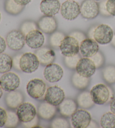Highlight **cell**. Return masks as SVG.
<instances>
[{
  "label": "cell",
  "mask_w": 115,
  "mask_h": 128,
  "mask_svg": "<svg viewBox=\"0 0 115 128\" xmlns=\"http://www.w3.org/2000/svg\"><path fill=\"white\" fill-rule=\"evenodd\" d=\"M1 12H0V21H1Z\"/></svg>",
  "instance_id": "cell-46"
},
{
  "label": "cell",
  "mask_w": 115,
  "mask_h": 128,
  "mask_svg": "<svg viewBox=\"0 0 115 128\" xmlns=\"http://www.w3.org/2000/svg\"><path fill=\"white\" fill-rule=\"evenodd\" d=\"M112 45L114 46L115 48V34L114 35V37H113V38H112Z\"/></svg>",
  "instance_id": "cell-44"
},
{
  "label": "cell",
  "mask_w": 115,
  "mask_h": 128,
  "mask_svg": "<svg viewBox=\"0 0 115 128\" xmlns=\"http://www.w3.org/2000/svg\"><path fill=\"white\" fill-rule=\"evenodd\" d=\"M20 80L18 75L13 72H6L0 78V86L4 91L10 92L19 88Z\"/></svg>",
  "instance_id": "cell-9"
},
{
  "label": "cell",
  "mask_w": 115,
  "mask_h": 128,
  "mask_svg": "<svg viewBox=\"0 0 115 128\" xmlns=\"http://www.w3.org/2000/svg\"><path fill=\"white\" fill-rule=\"evenodd\" d=\"M60 12L64 19L73 20L80 14V7L76 1L67 0L61 5Z\"/></svg>",
  "instance_id": "cell-5"
},
{
  "label": "cell",
  "mask_w": 115,
  "mask_h": 128,
  "mask_svg": "<svg viewBox=\"0 0 115 128\" xmlns=\"http://www.w3.org/2000/svg\"><path fill=\"white\" fill-rule=\"evenodd\" d=\"M6 41L3 37L0 36V54L3 53L6 48Z\"/></svg>",
  "instance_id": "cell-41"
},
{
  "label": "cell",
  "mask_w": 115,
  "mask_h": 128,
  "mask_svg": "<svg viewBox=\"0 0 115 128\" xmlns=\"http://www.w3.org/2000/svg\"><path fill=\"white\" fill-rule=\"evenodd\" d=\"M104 80L109 84L115 83V66H108L103 70Z\"/></svg>",
  "instance_id": "cell-28"
},
{
  "label": "cell",
  "mask_w": 115,
  "mask_h": 128,
  "mask_svg": "<svg viewBox=\"0 0 115 128\" xmlns=\"http://www.w3.org/2000/svg\"><path fill=\"white\" fill-rule=\"evenodd\" d=\"M26 92L31 98L35 99H40L46 93V85L41 79H33L28 83Z\"/></svg>",
  "instance_id": "cell-8"
},
{
  "label": "cell",
  "mask_w": 115,
  "mask_h": 128,
  "mask_svg": "<svg viewBox=\"0 0 115 128\" xmlns=\"http://www.w3.org/2000/svg\"><path fill=\"white\" fill-rule=\"evenodd\" d=\"M94 1H101V0H94Z\"/></svg>",
  "instance_id": "cell-47"
},
{
  "label": "cell",
  "mask_w": 115,
  "mask_h": 128,
  "mask_svg": "<svg viewBox=\"0 0 115 128\" xmlns=\"http://www.w3.org/2000/svg\"><path fill=\"white\" fill-rule=\"evenodd\" d=\"M13 67L11 57L7 54H0V74L9 72Z\"/></svg>",
  "instance_id": "cell-24"
},
{
  "label": "cell",
  "mask_w": 115,
  "mask_h": 128,
  "mask_svg": "<svg viewBox=\"0 0 115 128\" xmlns=\"http://www.w3.org/2000/svg\"><path fill=\"white\" fill-rule=\"evenodd\" d=\"M79 51L83 57L90 58L98 52L99 45L94 39L85 38L80 44Z\"/></svg>",
  "instance_id": "cell-15"
},
{
  "label": "cell",
  "mask_w": 115,
  "mask_h": 128,
  "mask_svg": "<svg viewBox=\"0 0 115 128\" xmlns=\"http://www.w3.org/2000/svg\"><path fill=\"white\" fill-rule=\"evenodd\" d=\"M36 108L32 103L29 102L22 103L17 108L16 114L21 122H27L33 120L37 116Z\"/></svg>",
  "instance_id": "cell-7"
},
{
  "label": "cell",
  "mask_w": 115,
  "mask_h": 128,
  "mask_svg": "<svg viewBox=\"0 0 115 128\" xmlns=\"http://www.w3.org/2000/svg\"><path fill=\"white\" fill-rule=\"evenodd\" d=\"M100 124L103 128H115V114L107 112L102 116Z\"/></svg>",
  "instance_id": "cell-27"
},
{
  "label": "cell",
  "mask_w": 115,
  "mask_h": 128,
  "mask_svg": "<svg viewBox=\"0 0 115 128\" xmlns=\"http://www.w3.org/2000/svg\"><path fill=\"white\" fill-rule=\"evenodd\" d=\"M45 36L40 30H33L25 36V43L33 49L41 48L45 43Z\"/></svg>",
  "instance_id": "cell-16"
},
{
  "label": "cell",
  "mask_w": 115,
  "mask_h": 128,
  "mask_svg": "<svg viewBox=\"0 0 115 128\" xmlns=\"http://www.w3.org/2000/svg\"><path fill=\"white\" fill-rule=\"evenodd\" d=\"M91 121V115L84 110H76L71 115V124L75 128H88Z\"/></svg>",
  "instance_id": "cell-12"
},
{
  "label": "cell",
  "mask_w": 115,
  "mask_h": 128,
  "mask_svg": "<svg viewBox=\"0 0 115 128\" xmlns=\"http://www.w3.org/2000/svg\"><path fill=\"white\" fill-rule=\"evenodd\" d=\"M59 0H42L40 4L41 12L46 16H54L60 10Z\"/></svg>",
  "instance_id": "cell-17"
},
{
  "label": "cell",
  "mask_w": 115,
  "mask_h": 128,
  "mask_svg": "<svg viewBox=\"0 0 115 128\" xmlns=\"http://www.w3.org/2000/svg\"><path fill=\"white\" fill-rule=\"evenodd\" d=\"M90 80L89 78L81 76L76 72L72 77V83L74 86L79 90H83L89 85Z\"/></svg>",
  "instance_id": "cell-25"
},
{
  "label": "cell",
  "mask_w": 115,
  "mask_h": 128,
  "mask_svg": "<svg viewBox=\"0 0 115 128\" xmlns=\"http://www.w3.org/2000/svg\"><path fill=\"white\" fill-rule=\"evenodd\" d=\"M38 27L45 34H52L57 30V23L53 16L45 15L39 20Z\"/></svg>",
  "instance_id": "cell-18"
},
{
  "label": "cell",
  "mask_w": 115,
  "mask_h": 128,
  "mask_svg": "<svg viewBox=\"0 0 115 128\" xmlns=\"http://www.w3.org/2000/svg\"><path fill=\"white\" fill-rule=\"evenodd\" d=\"M2 88L1 87V86H0V99L1 98L2 96L3 95V91H2Z\"/></svg>",
  "instance_id": "cell-45"
},
{
  "label": "cell",
  "mask_w": 115,
  "mask_h": 128,
  "mask_svg": "<svg viewBox=\"0 0 115 128\" xmlns=\"http://www.w3.org/2000/svg\"><path fill=\"white\" fill-rule=\"evenodd\" d=\"M56 108L55 106L47 102L42 103L39 105L38 110V114L41 118L49 120L55 116L56 113Z\"/></svg>",
  "instance_id": "cell-22"
},
{
  "label": "cell",
  "mask_w": 115,
  "mask_h": 128,
  "mask_svg": "<svg viewBox=\"0 0 115 128\" xmlns=\"http://www.w3.org/2000/svg\"><path fill=\"white\" fill-rule=\"evenodd\" d=\"M70 36L74 37L75 39L78 40L79 44H80L83 40H84L85 38H86L85 34H83V32L80 31L73 32L72 33H71Z\"/></svg>",
  "instance_id": "cell-37"
},
{
  "label": "cell",
  "mask_w": 115,
  "mask_h": 128,
  "mask_svg": "<svg viewBox=\"0 0 115 128\" xmlns=\"http://www.w3.org/2000/svg\"><path fill=\"white\" fill-rule=\"evenodd\" d=\"M106 6L110 15L115 16V0H107Z\"/></svg>",
  "instance_id": "cell-35"
},
{
  "label": "cell",
  "mask_w": 115,
  "mask_h": 128,
  "mask_svg": "<svg viewBox=\"0 0 115 128\" xmlns=\"http://www.w3.org/2000/svg\"><path fill=\"white\" fill-rule=\"evenodd\" d=\"M21 56V55H17V56H14V59H12L13 67H14L15 69L19 70H21L20 67V61Z\"/></svg>",
  "instance_id": "cell-39"
},
{
  "label": "cell",
  "mask_w": 115,
  "mask_h": 128,
  "mask_svg": "<svg viewBox=\"0 0 115 128\" xmlns=\"http://www.w3.org/2000/svg\"><path fill=\"white\" fill-rule=\"evenodd\" d=\"M51 127L54 128H70V125L67 120L62 118H55L52 121Z\"/></svg>",
  "instance_id": "cell-33"
},
{
  "label": "cell",
  "mask_w": 115,
  "mask_h": 128,
  "mask_svg": "<svg viewBox=\"0 0 115 128\" xmlns=\"http://www.w3.org/2000/svg\"><path fill=\"white\" fill-rule=\"evenodd\" d=\"M89 58H90V59L93 62L96 68H99L102 67L104 63H105V58H104L102 54L100 52H97L96 54Z\"/></svg>",
  "instance_id": "cell-34"
},
{
  "label": "cell",
  "mask_w": 115,
  "mask_h": 128,
  "mask_svg": "<svg viewBox=\"0 0 115 128\" xmlns=\"http://www.w3.org/2000/svg\"><path fill=\"white\" fill-rule=\"evenodd\" d=\"M80 59V56L78 54L73 56H65V63L68 68L70 69H75Z\"/></svg>",
  "instance_id": "cell-31"
},
{
  "label": "cell",
  "mask_w": 115,
  "mask_h": 128,
  "mask_svg": "<svg viewBox=\"0 0 115 128\" xmlns=\"http://www.w3.org/2000/svg\"><path fill=\"white\" fill-rule=\"evenodd\" d=\"M114 31L111 27L105 24H102L95 28L93 37L97 43L101 45H107L112 41Z\"/></svg>",
  "instance_id": "cell-1"
},
{
  "label": "cell",
  "mask_w": 115,
  "mask_h": 128,
  "mask_svg": "<svg viewBox=\"0 0 115 128\" xmlns=\"http://www.w3.org/2000/svg\"><path fill=\"white\" fill-rule=\"evenodd\" d=\"M80 44L71 36H65L59 46L61 54L65 56H70L79 53Z\"/></svg>",
  "instance_id": "cell-6"
},
{
  "label": "cell",
  "mask_w": 115,
  "mask_h": 128,
  "mask_svg": "<svg viewBox=\"0 0 115 128\" xmlns=\"http://www.w3.org/2000/svg\"><path fill=\"white\" fill-rule=\"evenodd\" d=\"M39 65V62L36 55L32 52H25L21 56L20 67L21 71L31 74L34 72Z\"/></svg>",
  "instance_id": "cell-3"
},
{
  "label": "cell",
  "mask_w": 115,
  "mask_h": 128,
  "mask_svg": "<svg viewBox=\"0 0 115 128\" xmlns=\"http://www.w3.org/2000/svg\"><path fill=\"white\" fill-rule=\"evenodd\" d=\"M7 118V114L5 109L0 107V128L3 127L6 124Z\"/></svg>",
  "instance_id": "cell-36"
},
{
  "label": "cell",
  "mask_w": 115,
  "mask_h": 128,
  "mask_svg": "<svg viewBox=\"0 0 115 128\" xmlns=\"http://www.w3.org/2000/svg\"><path fill=\"white\" fill-rule=\"evenodd\" d=\"M23 96L18 91L8 92L5 97L6 104L11 109H16L23 102Z\"/></svg>",
  "instance_id": "cell-21"
},
{
  "label": "cell",
  "mask_w": 115,
  "mask_h": 128,
  "mask_svg": "<svg viewBox=\"0 0 115 128\" xmlns=\"http://www.w3.org/2000/svg\"><path fill=\"white\" fill-rule=\"evenodd\" d=\"M65 37V35L61 32H55L50 37V44L55 48H59L62 41Z\"/></svg>",
  "instance_id": "cell-29"
},
{
  "label": "cell",
  "mask_w": 115,
  "mask_h": 128,
  "mask_svg": "<svg viewBox=\"0 0 115 128\" xmlns=\"http://www.w3.org/2000/svg\"><path fill=\"white\" fill-rule=\"evenodd\" d=\"M77 103L79 106L84 109L90 108L94 104L90 92H84L79 94L77 98Z\"/></svg>",
  "instance_id": "cell-23"
},
{
  "label": "cell",
  "mask_w": 115,
  "mask_h": 128,
  "mask_svg": "<svg viewBox=\"0 0 115 128\" xmlns=\"http://www.w3.org/2000/svg\"><path fill=\"white\" fill-rule=\"evenodd\" d=\"M38 118L36 116L32 121H29V122H24L23 124L24 125V126H25L26 128H33L36 126L38 124Z\"/></svg>",
  "instance_id": "cell-40"
},
{
  "label": "cell",
  "mask_w": 115,
  "mask_h": 128,
  "mask_svg": "<svg viewBox=\"0 0 115 128\" xmlns=\"http://www.w3.org/2000/svg\"><path fill=\"white\" fill-rule=\"evenodd\" d=\"M35 55L38 59L39 63L43 66L52 63L56 58L54 51L48 47L40 48L37 50Z\"/></svg>",
  "instance_id": "cell-19"
},
{
  "label": "cell",
  "mask_w": 115,
  "mask_h": 128,
  "mask_svg": "<svg viewBox=\"0 0 115 128\" xmlns=\"http://www.w3.org/2000/svg\"><path fill=\"white\" fill-rule=\"evenodd\" d=\"M110 110L112 113L115 114V98L113 99L112 101L111 102Z\"/></svg>",
  "instance_id": "cell-43"
},
{
  "label": "cell",
  "mask_w": 115,
  "mask_h": 128,
  "mask_svg": "<svg viewBox=\"0 0 115 128\" xmlns=\"http://www.w3.org/2000/svg\"><path fill=\"white\" fill-rule=\"evenodd\" d=\"M32 0H14V1L19 5L25 6L29 4Z\"/></svg>",
  "instance_id": "cell-42"
},
{
  "label": "cell",
  "mask_w": 115,
  "mask_h": 128,
  "mask_svg": "<svg viewBox=\"0 0 115 128\" xmlns=\"http://www.w3.org/2000/svg\"><path fill=\"white\" fill-rule=\"evenodd\" d=\"M72 1H75V0H72Z\"/></svg>",
  "instance_id": "cell-48"
},
{
  "label": "cell",
  "mask_w": 115,
  "mask_h": 128,
  "mask_svg": "<svg viewBox=\"0 0 115 128\" xmlns=\"http://www.w3.org/2000/svg\"><path fill=\"white\" fill-rule=\"evenodd\" d=\"M43 74L45 79L48 82H56L62 78L63 70L61 66L57 64L51 63L46 66Z\"/></svg>",
  "instance_id": "cell-14"
},
{
  "label": "cell",
  "mask_w": 115,
  "mask_h": 128,
  "mask_svg": "<svg viewBox=\"0 0 115 128\" xmlns=\"http://www.w3.org/2000/svg\"><path fill=\"white\" fill-rule=\"evenodd\" d=\"M6 41L10 49L19 51L21 50L25 45V36L20 30H12L7 34Z\"/></svg>",
  "instance_id": "cell-4"
},
{
  "label": "cell",
  "mask_w": 115,
  "mask_h": 128,
  "mask_svg": "<svg viewBox=\"0 0 115 128\" xmlns=\"http://www.w3.org/2000/svg\"><path fill=\"white\" fill-rule=\"evenodd\" d=\"M37 25L34 22L30 21H26L24 22L21 24L20 27V31L26 36L29 32L32 31L33 30H37Z\"/></svg>",
  "instance_id": "cell-32"
},
{
  "label": "cell",
  "mask_w": 115,
  "mask_h": 128,
  "mask_svg": "<svg viewBox=\"0 0 115 128\" xmlns=\"http://www.w3.org/2000/svg\"><path fill=\"white\" fill-rule=\"evenodd\" d=\"M106 1L107 0H105L100 4L99 5V12H101V14L105 16H110V14L107 12V8H106Z\"/></svg>",
  "instance_id": "cell-38"
},
{
  "label": "cell",
  "mask_w": 115,
  "mask_h": 128,
  "mask_svg": "<svg viewBox=\"0 0 115 128\" xmlns=\"http://www.w3.org/2000/svg\"><path fill=\"white\" fill-rule=\"evenodd\" d=\"M59 113L64 117H70L77 110L78 105L75 101L71 99H64L59 106Z\"/></svg>",
  "instance_id": "cell-20"
},
{
  "label": "cell",
  "mask_w": 115,
  "mask_h": 128,
  "mask_svg": "<svg viewBox=\"0 0 115 128\" xmlns=\"http://www.w3.org/2000/svg\"><path fill=\"white\" fill-rule=\"evenodd\" d=\"M96 67L90 58H83L78 62L76 67V72L80 76L89 78L96 72Z\"/></svg>",
  "instance_id": "cell-13"
},
{
  "label": "cell",
  "mask_w": 115,
  "mask_h": 128,
  "mask_svg": "<svg viewBox=\"0 0 115 128\" xmlns=\"http://www.w3.org/2000/svg\"><path fill=\"white\" fill-rule=\"evenodd\" d=\"M7 118L6 121L5 126L7 128H15L19 124V119L17 117L16 113L12 111L7 112Z\"/></svg>",
  "instance_id": "cell-30"
},
{
  "label": "cell",
  "mask_w": 115,
  "mask_h": 128,
  "mask_svg": "<svg viewBox=\"0 0 115 128\" xmlns=\"http://www.w3.org/2000/svg\"><path fill=\"white\" fill-rule=\"evenodd\" d=\"M90 94L94 104L99 105L105 104L110 97L109 89L103 84H99L94 86L90 90Z\"/></svg>",
  "instance_id": "cell-2"
},
{
  "label": "cell",
  "mask_w": 115,
  "mask_h": 128,
  "mask_svg": "<svg viewBox=\"0 0 115 128\" xmlns=\"http://www.w3.org/2000/svg\"><path fill=\"white\" fill-rule=\"evenodd\" d=\"M24 6L19 5L14 0H6L5 3V11L9 14L16 15L23 11Z\"/></svg>",
  "instance_id": "cell-26"
},
{
  "label": "cell",
  "mask_w": 115,
  "mask_h": 128,
  "mask_svg": "<svg viewBox=\"0 0 115 128\" xmlns=\"http://www.w3.org/2000/svg\"><path fill=\"white\" fill-rule=\"evenodd\" d=\"M65 99L63 90L58 86H54L48 88L46 90L45 100L55 106H58Z\"/></svg>",
  "instance_id": "cell-10"
},
{
  "label": "cell",
  "mask_w": 115,
  "mask_h": 128,
  "mask_svg": "<svg viewBox=\"0 0 115 128\" xmlns=\"http://www.w3.org/2000/svg\"><path fill=\"white\" fill-rule=\"evenodd\" d=\"M99 13V5L94 0H84L80 6V14L84 18H96Z\"/></svg>",
  "instance_id": "cell-11"
}]
</instances>
